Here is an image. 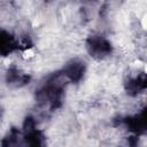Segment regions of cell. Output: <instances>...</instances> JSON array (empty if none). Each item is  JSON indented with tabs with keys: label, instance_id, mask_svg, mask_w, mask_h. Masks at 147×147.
Returning a JSON list of instances; mask_svg holds the SVG:
<instances>
[{
	"label": "cell",
	"instance_id": "1",
	"mask_svg": "<svg viewBox=\"0 0 147 147\" xmlns=\"http://www.w3.org/2000/svg\"><path fill=\"white\" fill-rule=\"evenodd\" d=\"M141 24H142V28H144V29H146V16H144V17H142Z\"/></svg>",
	"mask_w": 147,
	"mask_h": 147
}]
</instances>
